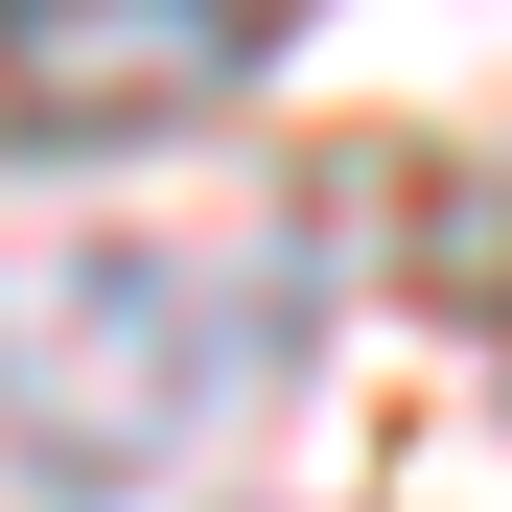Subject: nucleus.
<instances>
[{"label":"nucleus","instance_id":"f257e3e1","mask_svg":"<svg viewBox=\"0 0 512 512\" xmlns=\"http://www.w3.org/2000/svg\"><path fill=\"white\" fill-rule=\"evenodd\" d=\"M256 373H280V303L210 280V256H24V280H0V419H24L70 489H140L163 443H210Z\"/></svg>","mask_w":512,"mask_h":512},{"label":"nucleus","instance_id":"f03ea898","mask_svg":"<svg viewBox=\"0 0 512 512\" xmlns=\"http://www.w3.org/2000/svg\"><path fill=\"white\" fill-rule=\"evenodd\" d=\"M256 70V0H0V117L24 140H163Z\"/></svg>","mask_w":512,"mask_h":512}]
</instances>
